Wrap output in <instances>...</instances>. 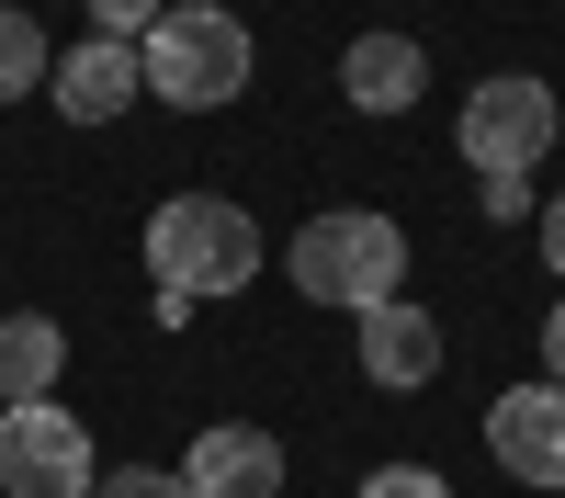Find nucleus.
I'll use <instances>...</instances> for the list:
<instances>
[{"mask_svg":"<svg viewBox=\"0 0 565 498\" xmlns=\"http://www.w3.org/2000/svg\"><path fill=\"white\" fill-rule=\"evenodd\" d=\"M136 80L159 91L170 114H215L249 91V23L226 0H159V23L136 34Z\"/></svg>","mask_w":565,"mask_h":498,"instance_id":"obj_1","label":"nucleus"},{"mask_svg":"<svg viewBox=\"0 0 565 498\" xmlns=\"http://www.w3.org/2000/svg\"><path fill=\"white\" fill-rule=\"evenodd\" d=\"M148 272H159V317H193V295H238L260 272V226L226 193H170L148 215Z\"/></svg>","mask_w":565,"mask_h":498,"instance_id":"obj_2","label":"nucleus"},{"mask_svg":"<svg viewBox=\"0 0 565 498\" xmlns=\"http://www.w3.org/2000/svg\"><path fill=\"white\" fill-rule=\"evenodd\" d=\"M282 272H295V295L306 306H385L396 284H407V226L396 215H373V204H328V215H306V239L282 250Z\"/></svg>","mask_w":565,"mask_h":498,"instance_id":"obj_3","label":"nucleus"},{"mask_svg":"<svg viewBox=\"0 0 565 498\" xmlns=\"http://www.w3.org/2000/svg\"><path fill=\"white\" fill-rule=\"evenodd\" d=\"M0 498H90V431L57 396L0 407Z\"/></svg>","mask_w":565,"mask_h":498,"instance_id":"obj_4","label":"nucleus"},{"mask_svg":"<svg viewBox=\"0 0 565 498\" xmlns=\"http://www.w3.org/2000/svg\"><path fill=\"white\" fill-rule=\"evenodd\" d=\"M463 159H476V170H532L543 148H554V91L532 80V68H498V80H476V91H463Z\"/></svg>","mask_w":565,"mask_h":498,"instance_id":"obj_5","label":"nucleus"},{"mask_svg":"<svg viewBox=\"0 0 565 498\" xmlns=\"http://www.w3.org/2000/svg\"><path fill=\"white\" fill-rule=\"evenodd\" d=\"M487 453H498L521 487L554 498V487H565V385H509V396L487 407Z\"/></svg>","mask_w":565,"mask_h":498,"instance_id":"obj_6","label":"nucleus"},{"mask_svg":"<svg viewBox=\"0 0 565 498\" xmlns=\"http://www.w3.org/2000/svg\"><path fill=\"white\" fill-rule=\"evenodd\" d=\"M362 374L385 385V396H418V385L441 374V317H430V306H407V295L362 306Z\"/></svg>","mask_w":565,"mask_h":498,"instance_id":"obj_7","label":"nucleus"},{"mask_svg":"<svg viewBox=\"0 0 565 498\" xmlns=\"http://www.w3.org/2000/svg\"><path fill=\"white\" fill-rule=\"evenodd\" d=\"M45 91H57V114H68V125H114L148 80H136V45H125V34H79L68 57L45 68Z\"/></svg>","mask_w":565,"mask_h":498,"instance_id":"obj_8","label":"nucleus"},{"mask_svg":"<svg viewBox=\"0 0 565 498\" xmlns=\"http://www.w3.org/2000/svg\"><path fill=\"white\" fill-rule=\"evenodd\" d=\"M181 487H193V498H271L282 487V442L249 431V420H215L193 442V465H181Z\"/></svg>","mask_w":565,"mask_h":498,"instance_id":"obj_9","label":"nucleus"},{"mask_svg":"<svg viewBox=\"0 0 565 498\" xmlns=\"http://www.w3.org/2000/svg\"><path fill=\"white\" fill-rule=\"evenodd\" d=\"M340 91L362 114H407L418 91H430V57H418V34H351L340 45Z\"/></svg>","mask_w":565,"mask_h":498,"instance_id":"obj_10","label":"nucleus"},{"mask_svg":"<svg viewBox=\"0 0 565 498\" xmlns=\"http://www.w3.org/2000/svg\"><path fill=\"white\" fill-rule=\"evenodd\" d=\"M57 362H68V329H57V317H0V396H45V385H57Z\"/></svg>","mask_w":565,"mask_h":498,"instance_id":"obj_11","label":"nucleus"},{"mask_svg":"<svg viewBox=\"0 0 565 498\" xmlns=\"http://www.w3.org/2000/svg\"><path fill=\"white\" fill-rule=\"evenodd\" d=\"M45 34H34V12L23 0H0V103H23V91H45Z\"/></svg>","mask_w":565,"mask_h":498,"instance_id":"obj_12","label":"nucleus"},{"mask_svg":"<svg viewBox=\"0 0 565 498\" xmlns=\"http://www.w3.org/2000/svg\"><path fill=\"white\" fill-rule=\"evenodd\" d=\"M90 498H193V487L159 476V465H114V476H90Z\"/></svg>","mask_w":565,"mask_h":498,"instance_id":"obj_13","label":"nucleus"},{"mask_svg":"<svg viewBox=\"0 0 565 498\" xmlns=\"http://www.w3.org/2000/svg\"><path fill=\"white\" fill-rule=\"evenodd\" d=\"M148 23H159V0H90V34H125V45H136Z\"/></svg>","mask_w":565,"mask_h":498,"instance_id":"obj_14","label":"nucleus"},{"mask_svg":"<svg viewBox=\"0 0 565 498\" xmlns=\"http://www.w3.org/2000/svg\"><path fill=\"white\" fill-rule=\"evenodd\" d=\"M362 498H441L430 465H385V476H362Z\"/></svg>","mask_w":565,"mask_h":498,"instance_id":"obj_15","label":"nucleus"},{"mask_svg":"<svg viewBox=\"0 0 565 498\" xmlns=\"http://www.w3.org/2000/svg\"><path fill=\"white\" fill-rule=\"evenodd\" d=\"M487 181V215H532V170H476Z\"/></svg>","mask_w":565,"mask_h":498,"instance_id":"obj_16","label":"nucleus"},{"mask_svg":"<svg viewBox=\"0 0 565 498\" xmlns=\"http://www.w3.org/2000/svg\"><path fill=\"white\" fill-rule=\"evenodd\" d=\"M543 374H554V385H565V306H554V317H543Z\"/></svg>","mask_w":565,"mask_h":498,"instance_id":"obj_17","label":"nucleus"},{"mask_svg":"<svg viewBox=\"0 0 565 498\" xmlns=\"http://www.w3.org/2000/svg\"><path fill=\"white\" fill-rule=\"evenodd\" d=\"M543 261H554V272H565V193H554V204H543Z\"/></svg>","mask_w":565,"mask_h":498,"instance_id":"obj_18","label":"nucleus"}]
</instances>
